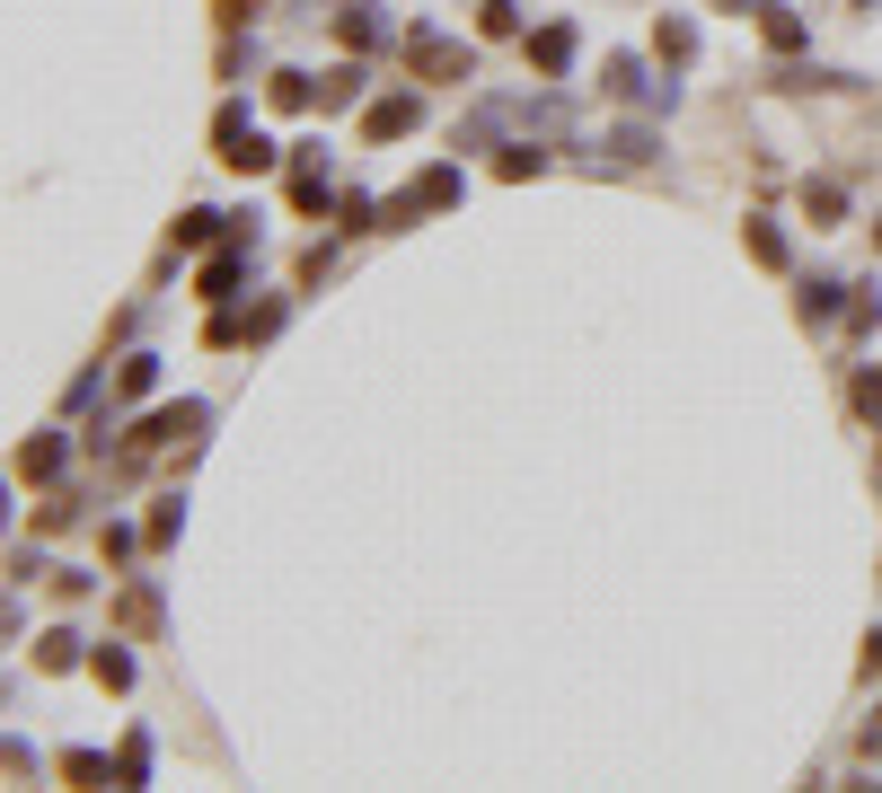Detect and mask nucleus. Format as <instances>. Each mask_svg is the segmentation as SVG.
<instances>
[{"label":"nucleus","instance_id":"obj_1","mask_svg":"<svg viewBox=\"0 0 882 793\" xmlns=\"http://www.w3.org/2000/svg\"><path fill=\"white\" fill-rule=\"evenodd\" d=\"M406 71H415V80H468V71H477V53H468V44H450L442 27H415V36H406Z\"/></svg>","mask_w":882,"mask_h":793},{"label":"nucleus","instance_id":"obj_2","mask_svg":"<svg viewBox=\"0 0 882 793\" xmlns=\"http://www.w3.org/2000/svg\"><path fill=\"white\" fill-rule=\"evenodd\" d=\"M212 141H221V159H230V168H248V177H256V168H274V141L248 123V107H221Z\"/></svg>","mask_w":882,"mask_h":793},{"label":"nucleus","instance_id":"obj_3","mask_svg":"<svg viewBox=\"0 0 882 793\" xmlns=\"http://www.w3.org/2000/svg\"><path fill=\"white\" fill-rule=\"evenodd\" d=\"M204 424H212V406H204V397H186V406H168V415H150V424H141V433H132V442H125V458L159 450V442H195Z\"/></svg>","mask_w":882,"mask_h":793},{"label":"nucleus","instance_id":"obj_4","mask_svg":"<svg viewBox=\"0 0 882 793\" xmlns=\"http://www.w3.org/2000/svg\"><path fill=\"white\" fill-rule=\"evenodd\" d=\"M459 195H468V177H459V168H424V177L388 204V221H406V212H442V204H459Z\"/></svg>","mask_w":882,"mask_h":793},{"label":"nucleus","instance_id":"obj_5","mask_svg":"<svg viewBox=\"0 0 882 793\" xmlns=\"http://www.w3.org/2000/svg\"><path fill=\"white\" fill-rule=\"evenodd\" d=\"M601 80H610V98H627V107H671V89H662V80H644V62H635V53H610V62H601Z\"/></svg>","mask_w":882,"mask_h":793},{"label":"nucleus","instance_id":"obj_6","mask_svg":"<svg viewBox=\"0 0 882 793\" xmlns=\"http://www.w3.org/2000/svg\"><path fill=\"white\" fill-rule=\"evenodd\" d=\"M574 53H583V36H574V27H538V36H529V62H538L547 80H565V71H574Z\"/></svg>","mask_w":882,"mask_h":793},{"label":"nucleus","instance_id":"obj_7","mask_svg":"<svg viewBox=\"0 0 882 793\" xmlns=\"http://www.w3.org/2000/svg\"><path fill=\"white\" fill-rule=\"evenodd\" d=\"M248 247H256V238H239L230 256H212V265H204V300H230V291H239V274H248Z\"/></svg>","mask_w":882,"mask_h":793},{"label":"nucleus","instance_id":"obj_8","mask_svg":"<svg viewBox=\"0 0 882 793\" xmlns=\"http://www.w3.org/2000/svg\"><path fill=\"white\" fill-rule=\"evenodd\" d=\"M415 115H424L415 98H379V107L363 115V132H371V141H397V132H415Z\"/></svg>","mask_w":882,"mask_h":793},{"label":"nucleus","instance_id":"obj_9","mask_svg":"<svg viewBox=\"0 0 882 793\" xmlns=\"http://www.w3.org/2000/svg\"><path fill=\"white\" fill-rule=\"evenodd\" d=\"M363 98V62H336L327 80H318V107H354Z\"/></svg>","mask_w":882,"mask_h":793},{"label":"nucleus","instance_id":"obj_10","mask_svg":"<svg viewBox=\"0 0 882 793\" xmlns=\"http://www.w3.org/2000/svg\"><path fill=\"white\" fill-rule=\"evenodd\" d=\"M291 204H300V212H318V204H327V168H318V150L291 168Z\"/></svg>","mask_w":882,"mask_h":793},{"label":"nucleus","instance_id":"obj_11","mask_svg":"<svg viewBox=\"0 0 882 793\" xmlns=\"http://www.w3.org/2000/svg\"><path fill=\"white\" fill-rule=\"evenodd\" d=\"M336 27H345V44H354V53H371V44H388V27H379V9H345Z\"/></svg>","mask_w":882,"mask_h":793},{"label":"nucleus","instance_id":"obj_12","mask_svg":"<svg viewBox=\"0 0 882 793\" xmlns=\"http://www.w3.org/2000/svg\"><path fill=\"white\" fill-rule=\"evenodd\" d=\"M653 44H662V62H688V53H697V27H688V18H662Z\"/></svg>","mask_w":882,"mask_h":793},{"label":"nucleus","instance_id":"obj_13","mask_svg":"<svg viewBox=\"0 0 882 793\" xmlns=\"http://www.w3.org/2000/svg\"><path fill=\"white\" fill-rule=\"evenodd\" d=\"M62 776H71V785H125V776H116L98 750H71V759H62Z\"/></svg>","mask_w":882,"mask_h":793},{"label":"nucleus","instance_id":"obj_14","mask_svg":"<svg viewBox=\"0 0 882 793\" xmlns=\"http://www.w3.org/2000/svg\"><path fill=\"white\" fill-rule=\"evenodd\" d=\"M265 98H274L283 115H300L309 98H318V89H309V71H274V89H265Z\"/></svg>","mask_w":882,"mask_h":793},{"label":"nucleus","instance_id":"obj_15","mask_svg":"<svg viewBox=\"0 0 882 793\" xmlns=\"http://www.w3.org/2000/svg\"><path fill=\"white\" fill-rule=\"evenodd\" d=\"M610 150H618L627 168H644V159H653V123H618V132H610Z\"/></svg>","mask_w":882,"mask_h":793},{"label":"nucleus","instance_id":"obj_16","mask_svg":"<svg viewBox=\"0 0 882 793\" xmlns=\"http://www.w3.org/2000/svg\"><path fill=\"white\" fill-rule=\"evenodd\" d=\"M53 467H62V442H53V433H36V442L18 450V476H53Z\"/></svg>","mask_w":882,"mask_h":793},{"label":"nucleus","instance_id":"obj_17","mask_svg":"<svg viewBox=\"0 0 882 793\" xmlns=\"http://www.w3.org/2000/svg\"><path fill=\"white\" fill-rule=\"evenodd\" d=\"M839 291H848V282H830V274H812V282H803V318H839Z\"/></svg>","mask_w":882,"mask_h":793},{"label":"nucleus","instance_id":"obj_18","mask_svg":"<svg viewBox=\"0 0 882 793\" xmlns=\"http://www.w3.org/2000/svg\"><path fill=\"white\" fill-rule=\"evenodd\" d=\"M742 238H751V256H759V265H785V229H776V221H751Z\"/></svg>","mask_w":882,"mask_h":793},{"label":"nucleus","instance_id":"obj_19","mask_svg":"<svg viewBox=\"0 0 882 793\" xmlns=\"http://www.w3.org/2000/svg\"><path fill=\"white\" fill-rule=\"evenodd\" d=\"M759 27H767V44H776V53H794V44H803V18H794V9H767Z\"/></svg>","mask_w":882,"mask_h":793},{"label":"nucleus","instance_id":"obj_20","mask_svg":"<svg viewBox=\"0 0 882 793\" xmlns=\"http://www.w3.org/2000/svg\"><path fill=\"white\" fill-rule=\"evenodd\" d=\"M150 379H159V361H150V353H132L125 370H116V388H125V397H150Z\"/></svg>","mask_w":882,"mask_h":793},{"label":"nucleus","instance_id":"obj_21","mask_svg":"<svg viewBox=\"0 0 882 793\" xmlns=\"http://www.w3.org/2000/svg\"><path fill=\"white\" fill-rule=\"evenodd\" d=\"M36 662H44V671H71V662H80V635H44Z\"/></svg>","mask_w":882,"mask_h":793},{"label":"nucleus","instance_id":"obj_22","mask_svg":"<svg viewBox=\"0 0 882 793\" xmlns=\"http://www.w3.org/2000/svg\"><path fill=\"white\" fill-rule=\"evenodd\" d=\"M125 626H132V635H150V626H159V599H150V591H125Z\"/></svg>","mask_w":882,"mask_h":793},{"label":"nucleus","instance_id":"obj_23","mask_svg":"<svg viewBox=\"0 0 882 793\" xmlns=\"http://www.w3.org/2000/svg\"><path fill=\"white\" fill-rule=\"evenodd\" d=\"M204 238H221V212H186L177 221V247H204Z\"/></svg>","mask_w":882,"mask_h":793},{"label":"nucleus","instance_id":"obj_24","mask_svg":"<svg viewBox=\"0 0 882 793\" xmlns=\"http://www.w3.org/2000/svg\"><path fill=\"white\" fill-rule=\"evenodd\" d=\"M116 776H125V785H141V776H150V741H141V732L125 741V759H116Z\"/></svg>","mask_w":882,"mask_h":793},{"label":"nucleus","instance_id":"obj_25","mask_svg":"<svg viewBox=\"0 0 882 793\" xmlns=\"http://www.w3.org/2000/svg\"><path fill=\"white\" fill-rule=\"evenodd\" d=\"M89 671H98V680H107V687H132V653H116V644H107V653H98Z\"/></svg>","mask_w":882,"mask_h":793},{"label":"nucleus","instance_id":"obj_26","mask_svg":"<svg viewBox=\"0 0 882 793\" xmlns=\"http://www.w3.org/2000/svg\"><path fill=\"white\" fill-rule=\"evenodd\" d=\"M538 168H547V150H529V141H521V150H504V177H538Z\"/></svg>","mask_w":882,"mask_h":793},{"label":"nucleus","instance_id":"obj_27","mask_svg":"<svg viewBox=\"0 0 882 793\" xmlns=\"http://www.w3.org/2000/svg\"><path fill=\"white\" fill-rule=\"evenodd\" d=\"M856 397H865V415H882V370H865V379H856Z\"/></svg>","mask_w":882,"mask_h":793},{"label":"nucleus","instance_id":"obj_28","mask_svg":"<svg viewBox=\"0 0 882 793\" xmlns=\"http://www.w3.org/2000/svg\"><path fill=\"white\" fill-rule=\"evenodd\" d=\"M865 750H874V759H882V714H874V723H865Z\"/></svg>","mask_w":882,"mask_h":793},{"label":"nucleus","instance_id":"obj_29","mask_svg":"<svg viewBox=\"0 0 882 793\" xmlns=\"http://www.w3.org/2000/svg\"><path fill=\"white\" fill-rule=\"evenodd\" d=\"M248 9H256V0H221V18H248Z\"/></svg>","mask_w":882,"mask_h":793},{"label":"nucleus","instance_id":"obj_30","mask_svg":"<svg viewBox=\"0 0 882 793\" xmlns=\"http://www.w3.org/2000/svg\"><path fill=\"white\" fill-rule=\"evenodd\" d=\"M865 671H882V635H874V644H865Z\"/></svg>","mask_w":882,"mask_h":793},{"label":"nucleus","instance_id":"obj_31","mask_svg":"<svg viewBox=\"0 0 882 793\" xmlns=\"http://www.w3.org/2000/svg\"><path fill=\"white\" fill-rule=\"evenodd\" d=\"M733 9H751V0H733Z\"/></svg>","mask_w":882,"mask_h":793},{"label":"nucleus","instance_id":"obj_32","mask_svg":"<svg viewBox=\"0 0 882 793\" xmlns=\"http://www.w3.org/2000/svg\"><path fill=\"white\" fill-rule=\"evenodd\" d=\"M874 238H882V221H874Z\"/></svg>","mask_w":882,"mask_h":793}]
</instances>
